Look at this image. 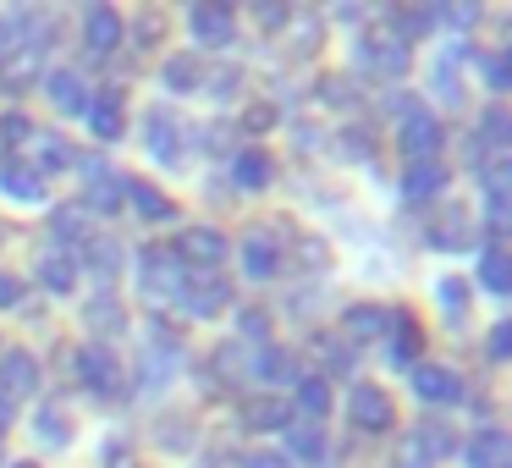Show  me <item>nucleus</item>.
Returning <instances> with one entry per match:
<instances>
[{
	"mask_svg": "<svg viewBox=\"0 0 512 468\" xmlns=\"http://www.w3.org/2000/svg\"><path fill=\"white\" fill-rule=\"evenodd\" d=\"M23 303V281L17 276H0V309H17Z\"/></svg>",
	"mask_w": 512,
	"mask_h": 468,
	"instance_id": "54",
	"label": "nucleus"
},
{
	"mask_svg": "<svg viewBox=\"0 0 512 468\" xmlns=\"http://www.w3.org/2000/svg\"><path fill=\"white\" fill-rule=\"evenodd\" d=\"M144 144L160 166H177L182 160V122L166 111V105H149L144 111Z\"/></svg>",
	"mask_w": 512,
	"mask_h": 468,
	"instance_id": "10",
	"label": "nucleus"
},
{
	"mask_svg": "<svg viewBox=\"0 0 512 468\" xmlns=\"http://www.w3.org/2000/svg\"><path fill=\"white\" fill-rule=\"evenodd\" d=\"M34 424H39V435H45V446H56V452H61V446H67V419H61V413L56 408H39L34 413Z\"/></svg>",
	"mask_w": 512,
	"mask_h": 468,
	"instance_id": "39",
	"label": "nucleus"
},
{
	"mask_svg": "<svg viewBox=\"0 0 512 468\" xmlns=\"http://www.w3.org/2000/svg\"><path fill=\"white\" fill-rule=\"evenodd\" d=\"M243 270L254 281L281 276V243H276V232H270V226H254V232L243 237Z\"/></svg>",
	"mask_w": 512,
	"mask_h": 468,
	"instance_id": "17",
	"label": "nucleus"
},
{
	"mask_svg": "<svg viewBox=\"0 0 512 468\" xmlns=\"http://www.w3.org/2000/svg\"><path fill=\"white\" fill-rule=\"evenodd\" d=\"M6 424H12V402L0 397V430H6Z\"/></svg>",
	"mask_w": 512,
	"mask_h": 468,
	"instance_id": "57",
	"label": "nucleus"
},
{
	"mask_svg": "<svg viewBox=\"0 0 512 468\" xmlns=\"http://www.w3.org/2000/svg\"><path fill=\"white\" fill-rule=\"evenodd\" d=\"M39 391V358L28 347H6L0 353V397H34Z\"/></svg>",
	"mask_w": 512,
	"mask_h": 468,
	"instance_id": "13",
	"label": "nucleus"
},
{
	"mask_svg": "<svg viewBox=\"0 0 512 468\" xmlns=\"http://www.w3.org/2000/svg\"><path fill=\"white\" fill-rule=\"evenodd\" d=\"M479 72H485L490 94H507V50H490V56L479 61Z\"/></svg>",
	"mask_w": 512,
	"mask_h": 468,
	"instance_id": "42",
	"label": "nucleus"
},
{
	"mask_svg": "<svg viewBox=\"0 0 512 468\" xmlns=\"http://www.w3.org/2000/svg\"><path fill=\"white\" fill-rule=\"evenodd\" d=\"M254 23H259V28H287V23H292V12L281 6V0H265V6L254 12Z\"/></svg>",
	"mask_w": 512,
	"mask_h": 468,
	"instance_id": "50",
	"label": "nucleus"
},
{
	"mask_svg": "<svg viewBox=\"0 0 512 468\" xmlns=\"http://www.w3.org/2000/svg\"><path fill=\"white\" fill-rule=\"evenodd\" d=\"M248 468H292V463L281 452H254V457H248Z\"/></svg>",
	"mask_w": 512,
	"mask_h": 468,
	"instance_id": "56",
	"label": "nucleus"
},
{
	"mask_svg": "<svg viewBox=\"0 0 512 468\" xmlns=\"http://www.w3.org/2000/svg\"><path fill=\"white\" fill-rule=\"evenodd\" d=\"M188 28H193V39H199V45L226 50L237 39V12L226 6V0H199V6L188 12Z\"/></svg>",
	"mask_w": 512,
	"mask_h": 468,
	"instance_id": "8",
	"label": "nucleus"
},
{
	"mask_svg": "<svg viewBox=\"0 0 512 468\" xmlns=\"http://www.w3.org/2000/svg\"><path fill=\"white\" fill-rule=\"evenodd\" d=\"M397 144H402V155H408V166H413V160H441V144H446L441 116H435L430 105L408 100V111H402V127H397Z\"/></svg>",
	"mask_w": 512,
	"mask_h": 468,
	"instance_id": "5",
	"label": "nucleus"
},
{
	"mask_svg": "<svg viewBox=\"0 0 512 468\" xmlns=\"http://www.w3.org/2000/svg\"><path fill=\"white\" fill-rule=\"evenodd\" d=\"M386 325H391V309H380V303H353V309H342V347L380 342Z\"/></svg>",
	"mask_w": 512,
	"mask_h": 468,
	"instance_id": "14",
	"label": "nucleus"
},
{
	"mask_svg": "<svg viewBox=\"0 0 512 468\" xmlns=\"http://www.w3.org/2000/svg\"><path fill=\"white\" fill-rule=\"evenodd\" d=\"M237 331H243L248 342H265V336H270V314L265 309H243V314H237Z\"/></svg>",
	"mask_w": 512,
	"mask_h": 468,
	"instance_id": "45",
	"label": "nucleus"
},
{
	"mask_svg": "<svg viewBox=\"0 0 512 468\" xmlns=\"http://www.w3.org/2000/svg\"><path fill=\"white\" fill-rule=\"evenodd\" d=\"M160 78H166L171 94H193V89L204 83V61H199V56H171Z\"/></svg>",
	"mask_w": 512,
	"mask_h": 468,
	"instance_id": "36",
	"label": "nucleus"
},
{
	"mask_svg": "<svg viewBox=\"0 0 512 468\" xmlns=\"http://www.w3.org/2000/svg\"><path fill=\"white\" fill-rule=\"evenodd\" d=\"M204 83L215 89V100H232V89L243 83V72H237V67H215V72H204Z\"/></svg>",
	"mask_w": 512,
	"mask_h": 468,
	"instance_id": "46",
	"label": "nucleus"
},
{
	"mask_svg": "<svg viewBox=\"0 0 512 468\" xmlns=\"http://www.w3.org/2000/svg\"><path fill=\"white\" fill-rule=\"evenodd\" d=\"M72 380L83 391H94L100 402H122L127 397V369L111 347L89 342V347H72Z\"/></svg>",
	"mask_w": 512,
	"mask_h": 468,
	"instance_id": "1",
	"label": "nucleus"
},
{
	"mask_svg": "<svg viewBox=\"0 0 512 468\" xmlns=\"http://www.w3.org/2000/svg\"><path fill=\"white\" fill-rule=\"evenodd\" d=\"M353 50H358V67L375 72V78H402V72L413 67V45H408V39H402L391 23L364 28V34L353 39Z\"/></svg>",
	"mask_w": 512,
	"mask_h": 468,
	"instance_id": "2",
	"label": "nucleus"
},
{
	"mask_svg": "<svg viewBox=\"0 0 512 468\" xmlns=\"http://www.w3.org/2000/svg\"><path fill=\"white\" fill-rule=\"evenodd\" d=\"M441 188H446V166H441V160H413L408 177H402V193H408L413 204L441 199Z\"/></svg>",
	"mask_w": 512,
	"mask_h": 468,
	"instance_id": "29",
	"label": "nucleus"
},
{
	"mask_svg": "<svg viewBox=\"0 0 512 468\" xmlns=\"http://www.w3.org/2000/svg\"><path fill=\"white\" fill-rule=\"evenodd\" d=\"M408 375H413V391H419L424 408H452V402H463V380L446 364H413Z\"/></svg>",
	"mask_w": 512,
	"mask_h": 468,
	"instance_id": "11",
	"label": "nucleus"
},
{
	"mask_svg": "<svg viewBox=\"0 0 512 468\" xmlns=\"http://www.w3.org/2000/svg\"><path fill=\"white\" fill-rule=\"evenodd\" d=\"M34 138V122H28L23 111H12V116H0V160H17L23 155V144Z\"/></svg>",
	"mask_w": 512,
	"mask_h": 468,
	"instance_id": "37",
	"label": "nucleus"
},
{
	"mask_svg": "<svg viewBox=\"0 0 512 468\" xmlns=\"http://www.w3.org/2000/svg\"><path fill=\"white\" fill-rule=\"evenodd\" d=\"M50 226H56V237H61V243H83V210H78V204L56 210V221H50Z\"/></svg>",
	"mask_w": 512,
	"mask_h": 468,
	"instance_id": "41",
	"label": "nucleus"
},
{
	"mask_svg": "<svg viewBox=\"0 0 512 468\" xmlns=\"http://www.w3.org/2000/svg\"><path fill=\"white\" fill-rule=\"evenodd\" d=\"M270 127H276V105L270 100H254V105H243V133H270Z\"/></svg>",
	"mask_w": 512,
	"mask_h": 468,
	"instance_id": "40",
	"label": "nucleus"
},
{
	"mask_svg": "<svg viewBox=\"0 0 512 468\" xmlns=\"http://www.w3.org/2000/svg\"><path fill=\"white\" fill-rule=\"evenodd\" d=\"M105 468H138L133 463V446H127V441H116V435H111V441H105Z\"/></svg>",
	"mask_w": 512,
	"mask_h": 468,
	"instance_id": "51",
	"label": "nucleus"
},
{
	"mask_svg": "<svg viewBox=\"0 0 512 468\" xmlns=\"http://www.w3.org/2000/svg\"><path fill=\"white\" fill-rule=\"evenodd\" d=\"M320 353H325V369H331V375H347V369H353V347H342V342H320Z\"/></svg>",
	"mask_w": 512,
	"mask_h": 468,
	"instance_id": "48",
	"label": "nucleus"
},
{
	"mask_svg": "<svg viewBox=\"0 0 512 468\" xmlns=\"http://www.w3.org/2000/svg\"><path fill=\"white\" fill-rule=\"evenodd\" d=\"M463 226H468V204H441L435 221H430V243L435 248H468L474 237H468Z\"/></svg>",
	"mask_w": 512,
	"mask_h": 468,
	"instance_id": "28",
	"label": "nucleus"
},
{
	"mask_svg": "<svg viewBox=\"0 0 512 468\" xmlns=\"http://www.w3.org/2000/svg\"><path fill=\"white\" fill-rule=\"evenodd\" d=\"M320 94H325V105H353V100H358V94H353V78H325Z\"/></svg>",
	"mask_w": 512,
	"mask_h": 468,
	"instance_id": "49",
	"label": "nucleus"
},
{
	"mask_svg": "<svg viewBox=\"0 0 512 468\" xmlns=\"http://www.w3.org/2000/svg\"><path fill=\"white\" fill-rule=\"evenodd\" d=\"M441 23H452V28H474L479 23V6H446V12H435Z\"/></svg>",
	"mask_w": 512,
	"mask_h": 468,
	"instance_id": "52",
	"label": "nucleus"
},
{
	"mask_svg": "<svg viewBox=\"0 0 512 468\" xmlns=\"http://www.w3.org/2000/svg\"><path fill=\"white\" fill-rule=\"evenodd\" d=\"M12 468H39V463H12Z\"/></svg>",
	"mask_w": 512,
	"mask_h": 468,
	"instance_id": "58",
	"label": "nucleus"
},
{
	"mask_svg": "<svg viewBox=\"0 0 512 468\" xmlns=\"http://www.w3.org/2000/svg\"><path fill=\"white\" fill-rule=\"evenodd\" d=\"M177 303H182V314H193V320H210V314L232 309V281H226L221 270H204V276H182Z\"/></svg>",
	"mask_w": 512,
	"mask_h": 468,
	"instance_id": "6",
	"label": "nucleus"
},
{
	"mask_svg": "<svg viewBox=\"0 0 512 468\" xmlns=\"http://www.w3.org/2000/svg\"><path fill=\"white\" fill-rule=\"evenodd\" d=\"M248 364H254V375H259V380H276V386H298V380H303L298 353H287V347H259V353L248 358Z\"/></svg>",
	"mask_w": 512,
	"mask_h": 468,
	"instance_id": "25",
	"label": "nucleus"
},
{
	"mask_svg": "<svg viewBox=\"0 0 512 468\" xmlns=\"http://www.w3.org/2000/svg\"><path fill=\"white\" fill-rule=\"evenodd\" d=\"M435 94H441V105H463V83H457L452 61H441V67H435Z\"/></svg>",
	"mask_w": 512,
	"mask_h": 468,
	"instance_id": "43",
	"label": "nucleus"
},
{
	"mask_svg": "<svg viewBox=\"0 0 512 468\" xmlns=\"http://www.w3.org/2000/svg\"><path fill=\"white\" fill-rule=\"evenodd\" d=\"M226 248H232V243H226L221 226H182L177 243H171V259H177L188 276H204V270H221Z\"/></svg>",
	"mask_w": 512,
	"mask_h": 468,
	"instance_id": "4",
	"label": "nucleus"
},
{
	"mask_svg": "<svg viewBox=\"0 0 512 468\" xmlns=\"http://www.w3.org/2000/svg\"><path fill=\"white\" fill-rule=\"evenodd\" d=\"M397 468H430V457L419 452V441H413V435L402 441V452H397Z\"/></svg>",
	"mask_w": 512,
	"mask_h": 468,
	"instance_id": "53",
	"label": "nucleus"
},
{
	"mask_svg": "<svg viewBox=\"0 0 512 468\" xmlns=\"http://www.w3.org/2000/svg\"><path fill=\"white\" fill-rule=\"evenodd\" d=\"M122 39H127V23L116 6H89L83 12V50H89V61H111L122 50Z\"/></svg>",
	"mask_w": 512,
	"mask_h": 468,
	"instance_id": "7",
	"label": "nucleus"
},
{
	"mask_svg": "<svg viewBox=\"0 0 512 468\" xmlns=\"http://www.w3.org/2000/svg\"><path fill=\"white\" fill-rule=\"evenodd\" d=\"M127 182L133 177H116V171H94V182L83 188V210L94 215H116L127 204Z\"/></svg>",
	"mask_w": 512,
	"mask_h": 468,
	"instance_id": "23",
	"label": "nucleus"
},
{
	"mask_svg": "<svg viewBox=\"0 0 512 468\" xmlns=\"http://www.w3.org/2000/svg\"><path fill=\"white\" fill-rule=\"evenodd\" d=\"M347 419H353L364 435H386L391 424H397V413H391V397H386V391L369 386V380H358L353 397H347Z\"/></svg>",
	"mask_w": 512,
	"mask_h": 468,
	"instance_id": "9",
	"label": "nucleus"
},
{
	"mask_svg": "<svg viewBox=\"0 0 512 468\" xmlns=\"http://www.w3.org/2000/svg\"><path fill=\"white\" fill-rule=\"evenodd\" d=\"M17 160H28L34 171H67V166H78V149H72L61 133H39V127H34V138L23 144V155H17Z\"/></svg>",
	"mask_w": 512,
	"mask_h": 468,
	"instance_id": "16",
	"label": "nucleus"
},
{
	"mask_svg": "<svg viewBox=\"0 0 512 468\" xmlns=\"http://www.w3.org/2000/svg\"><path fill=\"white\" fill-rule=\"evenodd\" d=\"M89 133L100 138V144H116L122 138V127H127V94L122 89H100V94H89Z\"/></svg>",
	"mask_w": 512,
	"mask_h": 468,
	"instance_id": "12",
	"label": "nucleus"
},
{
	"mask_svg": "<svg viewBox=\"0 0 512 468\" xmlns=\"http://www.w3.org/2000/svg\"><path fill=\"white\" fill-rule=\"evenodd\" d=\"M281 435H287V463L292 457H298V463H325V446L331 441H325V430L314 419H298V413H292Z\"/></svg>",
	"mask_w": 512,
	"mask_h": 468,
	"instance_id": "22",
	"label": "nucleus"
},
{
	"mask_svg": "<svg viewBox=\"0 0 512 468\" xmlns=\"http://www.w3.org/2000/svg\"><path fill=\"white\" fill-rule=\"evenodd\" d=\"M386 358L397 369H413L419 364V353H424V336H419V325H413V314H402V309H391V325H386Z\"/></svg>",
	"mask_w": 512,
	"mask_h": 468,
	"instance_id": "15",
	"label": "nucleus"
},
{
	"mask_svg": "<svg viewBox=\"0 0 512 468\" xmlns=\"http://www.w3.org/2000/svg\"><path fill=\"white\" fill-rule=\"evenodd\" d=\"M248 375H254V364L243 358V347H237V342L215 347L210 364H204V380H215V386H243Z\"/></svg>",
	"mask_w": 512,
	"mask_h": 468,
	"instance_id": "27",
	"label": "nucleus"
},
{
	"mask_svg": "<svg viewBox=\"0 0 512 468\" xmlns=\"http://www.w3.org/2000/svg\"><path fill=\"white\" fill-rule=\"evenodd\" d=\"M138 292H144V303L149 309H166V303H177V292H182V276L188 270L171 259V248L166 243H144L138 248Z\"/></svg>",
	"mask_w": 512,
	"mask_h": 468,
	"instance_id": "3",
	"label": "nucleus"
},
{
	"mask_svg": "<svg viewBox=\"0 0 512 468\" xmlns=\"http://www.w3.org/2000/svg\"><path fill=\"white\" fill-rule=\"evenodd\" d=\"M292 413H298V419H314L320 424L325 413H331V380L325 375H303L298 386H292V402H287Z\"/></svg>",
	"mask_w": 512,
	"mask_h": 468,
	"instance_id": "24",
	"label": "nucleus"
},
{
	"mask_svg": "<svg viewBox=\"0 0 512 468\" xmlns=\"http://www.w3.org/2000/svg\"><path fill=\"white\" fill-rule=\"evenodd\" d=\"M34 276L45 281V292H61V298H67V292H78V259L72 254H45L34 265Z\"/></svg>",
	"mask_w": 512,
	"mask_h": 468,
	"instance_id": "32",
	"label": "nucleus"
},
{
	"mask_svg": "<svg viewBox=\"0 0 512 468\" xmlns=\"http://www.w3.org/2000/svg\"><path fill=\"white\" fill-rule=\"evenodd\" d=\"M474 144L485 149V155H507V105H485V111H479Z\"/></svg>",
	"mask_w": 512,
	"mask_h": 468,
	"instance_id": "34",
	"label": "nucleus"
},
{
	"mask_svg": "<svg viewBox=\"0 0 512 468\" xmlns=\"http://www.w3.org/2000/svg\"><path fill=\"white\" fill-rule=\"evenodd\" d=\"M507 342H512V325L496 320V325H490V336H485V358H490V364H507Z\"/></svg>",
	"mask_w": 512,
	"mask_h": 468,
	"instance_id": "44",
	"label": "nucleus"
},
{
	"mask_svg": "<svg viewBox=\"0 0 512 468\" xmlns=\"http://www.w3.org/2000/svg\"><path fill=\"white\" fill-rule=\"evenodd\" d=\"M78 254H83V270H94L100 281H111L122 270V243L116 237H83Z\"/></svg>",
	"mask_w": 512,
	"mask_h": 468,
	"instance_id": "30",
	"label": "nucleus"
},
{
	"mask_svg": "<svg viewBox=\"0 0 512 468\" xmlns=\"http://www.w3.org/2000/svg\"><path fill=\"white\" fill-rule=\"evenodd\" d=\"M468 468H507V430L501 424H485V430L468 435Z\"/></svg>",
	"mask_w": 512,
	"mask_h": 468,
	"instance_id": "26",
	"label": "nucleus"
},
{
	"mask_svg": "<svg viewBox=\"0 0 512 468\" xmlns=\"http://www.w3.org/2000/svg\"><path fill=\"white\" fill-rule=\"evenodd\" d=\"M336 155H342V160H369V155H375V144H369L364 127H342V133H336Z\"/></svg>",
	"mask_w": 512,
	"mask_h": 468,
	"instance_id": "38",
	"label": "nucleus"
},
{
	"mask_svg": "<svg viewBox=\"0 0 512 468\" xmlns=\"http://www.w3.org/2000/svg\"><path fill=\"white\" fill-rule=\"evenodd\" d=\"M0 193L17 204H39L45 199V171H34L28 160H0Z\"/></svg>",
	"mask_w": 512,
	"mask_h": 468,
	"instance_id": "20",
	"label": "nucleus"
},
{
	"mask_svg": "<svg viewBox=\"0 0 512 468\" xmlns=\"http://www.w3.org/2000/svg\"><path fill=\"white\" fill-rule=\"evenodd\" d=\"M133 34H138V45H144V50H155V45H160V34H166V17H160V12H144Z\"/></svg>",
	"mask_w": 512,
	"mask_h": 468,
	"instance_id": "47",
	"label": "nucleus"
},
{
	"mask_svg": "<svg viewBox=\"0 0 512 468\" xmlns=\"http://www.w3.org/2000/svg\"><path fill=\"white\" fill-rule=\"evenodd\" d=\"M0 237H6V232H0Z\"/></svg>",
	"mask_w": 512,
	"mask_h": 468,
	"instance_id": "59",
	"label": "nucleus"
},
{
	"mask_svg": "<svg viewBox=\"0 0 512 468\" xmlns=\"http://www.w3.org/2000/svg\"><path fill=\"white\" fill-rule=\"evenodd\" d=\"M441 303H446V309H463V303H468V287H463V281H441Z\"/></svg>",
	"mask_w": 512,
	"mask_h": 468,
	"instance_id": "55",
	"label": "nucleus"
},
{
	"mask_svg": "<svg viewBox=\"0 0 512 468\" xmlns=\"http://www.w3.org/2000/svg\"><path fill=\"white\" fill-rule=\"evenodd\" d=\"M287 419H292V408H287V402H276V397L243 402V424H248V430H287Z\"/></svg>",
	"mask_w": 512,
	"mask_h": 468,
	"instance_id": "35",
	"label": "nucleus"
},
{
	"mask_svg": "<svg viewBox=\"0 0 512 468\" xmlns=\"http://www.w3.org/2000/svg\"><path fill=\"white\" fill-rule=\"evenodd\" d=\"M83 325H89V336H100V342H111V336L127 331V309L116 292H94L89 303H83Z\"/></svg>",
	"mask_w": 512,
	"mask_h": 468,
	"instance_id": "18",
	"label": "nucleus"
},
{
	"mask_svg": "<svg viewBox=\"0 0 512 468\" xmlns=\"http://www.w3.org/2000/svg\"><path fill=\"white\" fill-rule=\"evenodd\" d=\"M270 177H276V160H270L259 144H248V149H237V155H232V182L243 193H265Z\"/></svg>",
	"mask_w": 512,
	"mask_h": 468,
	"instance_id": "21",
	"label": "nucleus"
},
{
	"mask_svg": "<svg viewBox=\"0 0 512 468\" xmlns=\"http://www.w3.org/2000/svg\"><path fill=\"white\" fill-rule=\"evenodd\" d=\"M45 94H50V105H56L61 116H83V111H89V83L78 78V67H56L45 78Z\"/></svg>",
	"mask_w": 512,
	"mask_h": 468,
	"instance_id": "19",
	"label": "nucleus"
},
{
	"mask_svg": "<svg viewBox=\"0 0 512 468\" xmlns=\"http://www.w3.org/2000/svg\"><path fill=\"white\" fill-rule=\"evenodd\" d=\"M127 204H133L144 221H177V204H171L166 193H155L149 182H138V177L127 182Z\"/></svg>",
	"mask_w": 512,
	"mask_h": 468,
	"instance_id": "33",
	"label": "nucleus"
},
{
	"mask_svg": "<svg viewBox=\"0 0 512 468\" xmlns=\"http://www.w3.org/2000/svg\"><path fill=\"white\" fill-rule=\"evenodd\" d=\"M474 270H479V287L485 292H496V298H507V243H479V259H474Z\"/></svg>",
	"mask_w": 512,
	"mask_h": 468,
	"instance_id": "31",
	"label": "nucleus"
}]
</instances>
